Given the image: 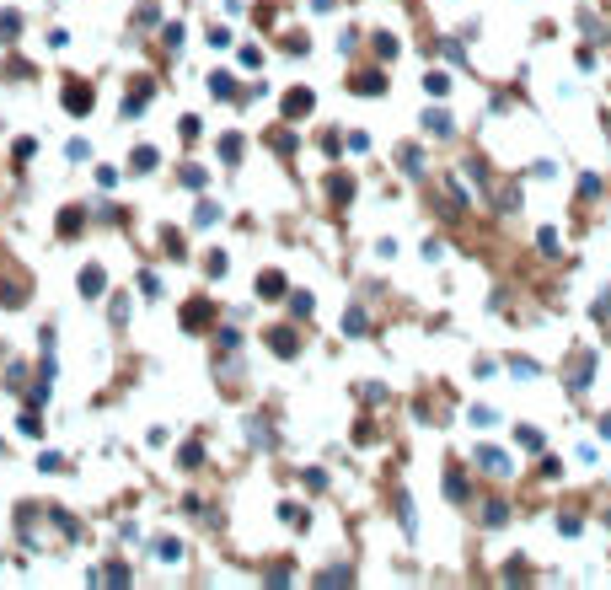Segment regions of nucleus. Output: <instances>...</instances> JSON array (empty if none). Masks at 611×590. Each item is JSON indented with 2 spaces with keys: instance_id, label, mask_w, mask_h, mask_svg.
Listing matches in <instances>:
<instances>
[{
  "instance_id": "1",
  "label": "nucleus",
  "mask_w": 611,
  "mask_h": 590,
  "mask_svg": "<svg viewBox=\"0 0 611 590\" xmlns=\"http://www.w3.org/2000/svg\"><path fill=\"white\" fill-rule=\"evenodd\" d=\"M91 102H97V92H91L86 81H64V107H70L76 119H86V113H91Z\"/></svg>"
},
{
  "instance_id": "2",
  "label": "nucleus",
  "mask_w": 611,
  "mask_h": 590,
  "mask_svg": "<svg viewBox=\"0 0 611 590\" xmlns=\"http://www.w3.org/2000/svg\"><path fill=\"white\" fill-rule=\"evenodd\" d=\"M102 290H107V274H102L97 263H91V268H81V295H86V301H97Z\"/></svg>"
},
{
  "instance_id": "3",
  "label": "nucleus",
  "mask_w": 611,
  "mask_h": 590,
  "mask_svg": "<svg viewBox=\"0 0 611 590\" xmlns=\"http://www.w3.org/2000/svg\"><path fill=\"white\" fill-rule=\"evenodd\" d=\"M311 107H317V97H311V92H290V97H285V119H306Z\"/></svg>"
},
{
  "instance_id": "4",
  "label": "nucleus",
  "mask_w": 611,
  "mask_h": 590,
  "mask_svg": "<svg viewBox=\"0 0 611 590\" xmlns=\"http://www.w3.org/2000/svg\"><path fill=\"white\" fill-rule=\"evenodd\" d=\"M17 33H21V17H17V11H6V17H0V38L11 43V38H17Z\"/></svg>"
},
{
  "instance_id": "5",
  "label": "nucleus",
  "mask_w": 611,
  "mask_h": 590,
  "mask_svg": "<svg viewBox=\"0 0 611 590\" xmlns=\"http://www.w3.org/2000/svg\"><path fill=\"white\" fill-rule=\"evenodd\" d=\"M354 92H381V70H365V76H354Z\"/></svg>"
},
{
  "instance_id": "6",
  "label": "nucleus",
  "mask_w": 611,
  "mask_h": 590,
  "mask_svg": "<svg viewBox=\"0 0 611 590\" xmlns=\"http://www.w3.org/2000/svg\"><path fill=\"white\" fill-rule=\"evenodd\" d=\"M279 290H285V274H263L258 279V295H279Z\"/></svg>"
},
{
  "instance_id": "7",
  "label": "nucleus",
  "mask_w": 611,
  "mask_h": 590,
  "mask_svg": "<svg viewBox=\"0 0 611 590\" xmlns=\"http://www.w3.org/2000/svg\"><path fill=\"white\" fill-rule=\"evenodd\" d=\"M348 580H354V574H348V569H327L322 580H317V585H348Z\"/></svg>"
},
{
  "instance_id": "8",
  "label": "nucleus",
  "mask_w": 611,
  "mask_h": 590,
  "mask_svg": "<svg viewBox=\"0 0 611 590\" xmlns=\"http://www.w3.org/2000/svg\"><path fill=\"white\" fill-rule=\"evenodd\" d=\"M204 317H209V306H204V301L188 306V327H204Z\"/></svg>"
},
{
  "instance_id": "9",
  "label": "nucleus",
  "mask_w": 611,
  "mask_h": 590,
  "mask_svg": "<svg viewBox=\"0 0 611 590\" xmlns=\"http://www.w3.org/2000/svg\"><path fill=\"white\" fill-rule=\"evenodd\" d=\"M424 123H429V129H440V135H450V119H445V113H424Z\"/></svg>"
}]
</instances>
